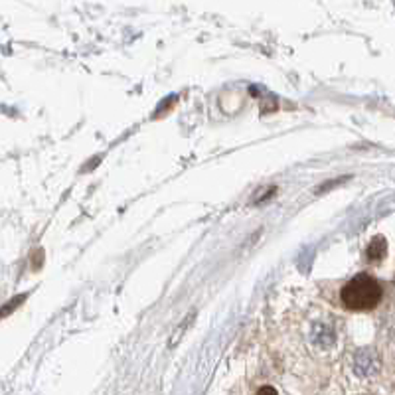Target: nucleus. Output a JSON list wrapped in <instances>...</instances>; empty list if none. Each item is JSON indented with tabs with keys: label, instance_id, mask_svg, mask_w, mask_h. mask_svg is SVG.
Returning <instances> with one entry per match:
<instances>
[{
	"label": "nucleus",
	"instance_id": "obj_2",
	"mask_svg": "<svg viewBox=\"0 0 395 395\" xmlns=\"http://www.w3.org/2000/svg\"><path fill=\"white\" fill-rule=\"evenodd\" d=\"M385 253H387V244H385V239L383 237H374L371 239V244L368 246L366 249V255H368V261L371 263H376V261H382L385 257Z\"/></svg>",
	"mask_w": 395,
	"mask_h": 395
},
{
	"label": "nucleus",
	"instance_id": "obj_3",
	"mask_svg": "<svg viewBox=\"0 0 395 395\" xmlns=\"http://www.w3.org/2000/svg\"><path fill=\"white\" fill-rule=\"evenodd\" d=\"M257 394H277V389H275V387H269V385H267V387H261Z\"/></svg>",
	"mask_w": 395,
	"mask_h": 395
},
{
	"label": "nucleus",
	"instance_id": "obj_1",
	"mask_svg": "<svg viewBox=\"0 0 395 395\" xmlns=\"http://www.w3.org/2000/svg\"><path fill=\"white\" fill-rule=\"evenodd\" d=\"M382 297V285L369 275H356L340 291L342 306L354 313H366L376 309Z\"/></svg>",
	"mask_w": 395,
	"mask_h": 395
}]
</instances>
